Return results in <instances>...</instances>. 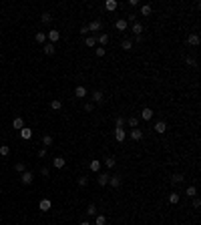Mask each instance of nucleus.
Returning <instances> with one entry per match:
<instances>
[{
    "label": "nucleus",
    "mask_w": 201,
    "mask_h": 225,
    "mask_svg": "<svg viewBox=\"0 0 201 225\" xmlns=\"http://www.w3.org/2000/svg\"><path fill=\"white\" fill-rule=\"evenodd\" d=\"M12 129H24V121L22 119H20V117H16V119L14 121H12Z\"/></svg>",
    "instance_id": "obj_20"
},
{
    "label": "nucleus",
    "mask_w": 201,
    "mask_h": 225,
    "mask_svg": "<svg viewBox=\"0 0 201 225\" xmlns=\"http://www.w3.org/2000/svg\"><path fill=\"white\" fill-rule=\"evenodd\" d=\"M40 20H42V24H48L50 20H53V14H48V12H44V14L40 16Z\"/></svg>",
    "instance_id": "obj_36"
},
{
    "label": "nucleus",
    "mask_w": 201,
    "mask_h": 225,
    "mask_svg": "<svg viewBox=\"0 0 201 225\" xmlns=\"http://www.w3.org/2000/svg\"><path fill=\"white\" fill-rule=\"evenodd\" d=\"M60 107H62V101H58V99H54V101L50 103V109H53V111H58Z\"/></svg>",
    "instance_id": "obj_34"
},
{
    "label": "nucleus",
    "mask_w": 201,
    "mask_h": 225,
    "mask_svg": "<svg viewBox=\"0 0 201 225\" xmlns=\"http://www.w3.org/2000/svg\"><path fill=\"white\" fill-rule=\"evenodd\" d=\"M103 165H105L107 169H113L117 165V161H115V157H105L103 159Z\"/></svg>",
    "instance_id": "obj_15"
},
{
    "label": "nucleus",
    "mask_w": 201,
    "mask_h": 225,
    "mask_svg": "<svg viewBox=\"0 0 201 225\" xmlns=\"http://www.w3.org/2000/svg\"><path fill=\"white\" fill-rule=\"evenodd\" d=\"M121 48H125V50H131V48H133V40L125 38L123 42H121Z\"/></svg>",
    "instance_id": "obj_30"
},
{
    "label": "nucleus",
    "mask_w": 201,
    "mask_h": 225,
    "mask_svg": "<svg viewBox=\"0 0 201 225\" xmlns=\"http://www.w3.org/2000/svg\"><path fill=\"white\" fill-rule=\"evenodd\" d=\"M81 34H89V28H86V26H81Z\"/></svg>",
    "instance_id": "obj_47"
},
{
    "label": "nucleus",
    "mask_w": 201,
    "mask_h": 225,
    "mask_svg": "<svg viewBox=\"0 0 201 225\" xmlns=\"http://www.w3.org/2000/svg\"><path fill=\"white\" fill-rule=\"evenodd\" d=\"M133 32H135V36H139V34L143 32V26H141L139 22H133Z\"/></svg>",
    "instance_id": "obj_32"
},
{
    "label": "nucleus",
    "mask_w": 201,
    "mask_h": 225,
    "mask_svg": "<svg viewBox=\"0 0 201 225\" xmlns=\"http://www.w3.org/2000/svg\"><path fill=\"white\" fill-rule=\"evenodd\" d=\"M20 137H22L24 141H30V139H32V129H28V127L20 129Z\"/></svg>",
    "instance_id": "obj_11"
},
{
    "label": "nucleus",
    "mask_w": 201,
    "mask_h": 225,
    "mask_svg": "<svg viewBox=\"0 0 201 225\" xmlns=\"http://www.w3.org/2000/svg\"><path fill=\"white\" fill-rule=\"evenodd\" d=\"M169 203H171V205H177V203H179V193L173 191L171 195H169Z\"/></svg>",
    "instance_id": "obj_29"
},
{
    "label": "nucleus",
    "mask_w": 201,
    "mask_h": 225,
    "mask_svg": "<svg viewBox=\"0 0 201 225\" xmlns=\"http://www.w3.org/2000/svg\"><path fill=\"white\" fill-rule=\"evenodd\" d=\"M81 225H91V223H89V221H82V223Z\"/></svg>",
    "instance_id": "obj_48"
},
{
    "label": "nucleus",
    "mask_w": 201,
    "mask_h": 225,
    "mask_svg": "<svg viewBox=\"0 0 201 225\" xmlns=\"http://www.w3.org/2000/svg\"><path fill=\"white\" fill-rule=\"evenodd\" d=\"M32 179H34V175L30 171H24V173H20V181L24 183V185H30L32 183Z\"/></svg>",
    "instance_id": "obj_5"
},
{
    "label": "nucleus",
    "mask_w": 201,
    "mask_h": 225,
    "mask_svg": "<svg viewBox=\"0 0 201 225\" xmlns=\"http://www.w3.org/2000/svg\"><path fill=\"white\" fill-rule=\"evenodd\" d=\"M86 28H89V32H99V30L103 28V22H100L99 18H95L91 24H86Z\"/></svg>",
    "instance_id": "obj_1"
},
{
    "label": "nucleus",
    "mask_w": 201,
    "mask_h": 225,
    "mask_svg": "<svg viewBox=\"0 0 201 225\" xmlns=\"http://www.w3.org/2000/svg\"><path fill=\"white\" fill-rule=\"evenodd\" d=\"M40 175H42V177H48V175H50V169H48V167H42V169H40Z\"/></svg>",
    "instance_id": "obj_42"
},
{
    "label": "nucleus",
    "mask_w": 201,
    "mask_h": 225,
    "mask_svg": "<svg viewBox=\"0 0 201 225\" xmlns=\"http://www.w3.org/2000/svg\"><path fill=\"white\" fill-rule=\"evenodd\" d=\"M199 42H201L199 34L191 32V34H189V36H187V44H191V46H199Z\"/></svg>",
    "instance_id": "obj_6"
},
{
    "label": "nucleus",
    "mask_w": 201,
    "mask_h": 225,
    "mask_svg": "<svg viewBox=\"0 0 201 225\" xmlns=\"http://www.w3.org/2000/svg\"><path fill=\"white\" fill-rule=\"evenodd\" d=\"M141 119H143V121H151V119H153V109L145 107V109L141 111Z\"/></svg>",
    "instance_id": "obj_8"
},
{
    "label": "nucleus",
    "mask_w": 201,
    "mask_h": 225,
    "mask_svg": "<svg viewBox=\"0 0 201 225\" xmlns=\"http://www.w3.org/2000/svg\"><path fill=\"white\" fill-rule=\"evenodd\" d=\"M42 145H44V147H50V145H53V137H50V135H44V137H42Z\"/></svg>",
    "instance_id": "obj_33"
},
{
    "label": "nucleus",
    "mask_w": 201,
    "mask_h": 225,
    "mask_svg": "<svg viewBox=\"0 0 201 225\" xmlns=\"http://www.w3.org/2000/svg\"><path fill=\"white\" fill-rule=\"evenodd\" d=\"M109 179H111V175H109V173H99V175H97V183H99L100 187L109 185Z\"/></svg>",
    "instance_id": "obj_3"
},
{
    "label": "nucleus",
    "mask_w": 201,
    "mask_h": 225,
    "mask_svg": "<svg viewBox=\"0 0 201 225\" xmlns=\"http://www.w3.org/2000/svg\"><path fill=\"white\" fill-rule=\"evenodd\" d=\"M100 165H103L100 161H91V163H89V167H91L93 173H99V171H100Z\"/></svg>",
    "instance_id": "obj_24"
},
{
    "label": "nucleus",
    "mask_w": 201,
    "mask_h": 225,
    "mask_svg": "<svg viewBox=\"0 0 201 225\" xmlns=\"http://www.w3.org/2000/svg\"><path fill=\"white\" fill-rule=\"evenodd\" d=\"M151 12H153V8H151V4H143V6H141V14H143V16H149V14H151Z\"/></svg>",
    "instance_id": "obj_27"
},
{
    "label": "nucleus",
    "mask_w": 201,
    "mask_h": 225,
    "mask_svg": "<svg viewBox=\"0 0 201 225\" xmlns=\"http://www.w3.org/2000/svg\"><path fill=\"white\" fill-rule=\"evenodd\" d=\"M0 60H2V54H0Z\"/></svg>",
    "instance_id": "obj_49"
},
{
    "label": "nucleus",
    "mask_w": 201,
    "mask_h": 225,
    "mask_svg": "<svg viewBox=\"0 0 201 225\" xmlns=\"http://www.w3.org/2000/svg\"><path fill=\"white\" fill-rule=\"evenodd\" d=\"M153 129H155V133H159V135H163V133H165V131H167V123H163V121H159V123H157V125H155Z\"/></svg>",
    "instance_id": "obj_13"
},
{
    "label": "nucleus",
    "mask_w": 201,
    "mask_h": 225,
    "mask_svg": "<svg viewBox=\"0 0 201 225\" xmlns=\"http://www.w3.org/2000/svg\"><path fill=\"white\" fill-rule=\"evenodd\" d=\"M64 165H67V161H64L62 157H54V159H53V167H57V169H62Z\"/></svg>",
    "instance_id": "obj_16"
},
{
    "label": "nucleus",
    "mask_w": 201,
    "mask_h": 225,
    "mask_svg": "<svg viewBox=\"0 0 201 225\" xmlns=\"http://www.w3.org/2000/svg\"><path fill=\"white\" fill-rule=\"evenodd\" d=\"M54 50H57V48H54L53 42H44V54H48V56H50V54H54Z\"/></svg>",
    "instance_id": "obj_18"
},
{
    "label": "nucleus",
    "mask_w": 201,
    "mask_h": 225,
    "mask_svg": "<svg viewBox=\"0 0 201 225\" xmlns=\"http://www.w3.org/2000/svg\"><path fill=\"white\" fill-rule=\"evenodd\" d=\"M105 53H107V50H105L103 46H99V48L95 50V54H97V56H105Z\"/></svg>",
    "instance_id": "obj_40"
},
{
    "label": "nucleus",
    "mask_w": 201,
    "mask_h": 225,
    "mask_svg": "<svg viewBox=\"0 0 201 225\" xmlns=\"http://www.w3.org/2000/svg\"><path fill=\"white\" fill-rule=\"evenodd\" d=\"M127 125H129L131 129H137V127H139V119H137V117H129V119H127Z\"/></svg>",
    "instance_id": "obj_23"
},
{
    "label": "nucleus",
    "mask_w": 201,
    "mask_h": 225,
    "mask_svg": "<svg viewBox=\"0 0 201 225\" xmlns=\"http://www.w3.org/2000/svg\"><path fill=\"white\" fill-rule=\"evenodd\" d=\"M46 38L54 44V42H58V40H60V32H58V30H50V32H46Z\"/></svg>",
    "instance_id": "obj_7"
},
{
    "label": "nucleus",
    "mask_w": 201,
    "mask_h": 225,
    "mask_svg": "<svg viewBox=\"0 0 201 225\" xmlns=\"http://www.w3.org/2000/svg\"><path fill=\"white\" fill-rule=\"evenodd\" d=\"M131 139H133V141H141V139H143V131H141L139 127L133 129V131H131Z\"/></svg>",
    "instance_id": "obj_12"
},
{
    "label": "nucleus",
    "mask_w": 201,
    "mask_h": 225,
    "mask_svg": "<svg viewBox=\"0 0 201 225\" xmlns=\"http://www.w3.org/2000/svg\"><path fill=\"white\" fill-rule=\"evenodd\" d=\"M85 44H86V46H91V48H95L97 46V36H95V34H93V36H86Z\"/></svg>",
    "instance_id": "obj_21"
},
{
    "label": "nucleus",
    "mask_w": 201,
    "mask_h": 225,
    "mask_svg": "<svg viewBox=\"0 0 201 225\" xmlns=\"http://www.w3.org/2000/svg\"><path fill=\"white\" fill-rule=\"evenodd\" d=\"M185 62L189 64V67H197V60H195L193 56H187V58H185Z\"/></svg>",
    "instance_id": "obj_38"
},
{
    "label": "nucleus",
    "mask_w": 201,
    "mask_h": 225,
    "mask_svg": "<svg viewBox=\"0 0 201 225\" xmlns=\"http://www.w3.org/2000/svg\"><path fill=\"white\" fill-rule=\"evenodd\" d=\"M193 207H195V209L201 207V199H199V197H193Z\"/></svg>",
    "instance_id": "obj_44"
},
{
    "label": "nucleus",
    "mask_w": 201,
    "mask_h": 225,
    "mask_svg": "<svg viewBox=\"0 0 201 225\" xmlns=\"http://www.w3.org/2000/svg\"><path fill=\"white\" fill-rule=\"evenodd\" d=\"M16 171H18V173H24V169H26V167H24V163H16Z\"/></svg>",
    "instance_id": "obj_43"
},
{
    "label": "nucleus",
    "mask_w": 201,
    "mask_h": 225,
    "mask_svg": "<svg viewBox=\"0 0 201 225\" xmlns=\"http://www.w3.org/2000/svg\"><path fill=\"white\" fill-rule=\"evenodd\" d=\"M46 153H48V151H46V147H42V149L38 151V157H40V159H42V157H46Z\"/></svg>",
    "instance_id": "obj_45"
},
{
    "label": "nucleus",
    "mask_w": 201,
    "mask_h": 225,
    "mask_svg": "<svg viewBox=\"0 0 201 225\" xmlns=\"http://www.w3.org/2000/svg\"><path fill=\"white\" fill-rule=\"evenodd\" d=\"M75 96H77V99H85V96H86V86L79 85L77 89H75Z\"/></svg>",
    "instance_id": "obj_9"
},
{
    "label": "nucleus",
    "mask_w": 201,
    "mask_h": 225,
    "mask_svg": "<svg viewBox=\"0 0 201 225\" xmlns=\"http://www.w3.org/2000/svg\"><path fill=\"white\" fill-rule=\"evenodd\" d=\"M115 28L119 30V32H127V28H129V22H127V18H119L115 22Z\"/></svg>",
    "instance_id": "obj_2"
},
{
    "label": "nucleus",
    "mask_w": 201,
    "mask_h": 225,
    "mask_svg": "<svg viewBox=\"0 0 201 225\" xmlns=\"http://www.w3.org/2000/svg\"><path fill=\"white\" fill-rule=\"evenodd\" d=\"M8 153H10V147H8V145H2V147H0V155H2V157H6Z\"/></svg>",
    "instance_id": "obj_37"
},
{
    "label": "nucleus",
    "mask_w": 201,
    "mask_h": 225,
    "mask_svg": "<svg viewBox=\"0 0 201 225\" xmlns=\"http://www.w3.org/2000/svg\"><path fill=\"white\" fill-rule=\"evenodd\" d=\"M34 40H36L38 44H44L46 42V32H36L34 34Z\"/></svg>",
    "instance_id": "obj_19"
},
{
    "label": "nucleus",
    "mask_w": 201,
    "mask_h": 225,
    "mask_svg": "<svg viewBox=\"0 0 201 225\" xmlns=\"http://www.w3.org/2000/svg\"><path fill=\"white\" fill-rule=\"evenodd\" d=\"M50 205H53V203H50V199H42V201L38 203V209H40V211H44V213H46V211L50 209Z\"/></svg>",
    "instance_id": "obj_17"
},
{
    "label": "nucleus",
    "mask_w": 201,
    "mask_h": 225,
    "mask_svg": "<svg viewBox=\"0 0 201 225\" xmlns=\"http://www.w3.org/2000/svg\"><path fill=\"white\" fill-rule=\"evenodd\" d=\"M115 125H117V129H123V127H125V119H123V117H119V119L115 121Z\"/></svg>",
    "instance_id": "obj_39"
},
{
    "label": "nucleus",
    "mask_w": 201,
    "mask_h": 225,
    "mask_svg": "<svg viewBox=\"0 0 201 225\" xmlns=\"http://www.w3.org/2000/svg\"><path fill=\"white\" fill-rule=\"evenodd\" d=\"M85 111H86V113H91V111H93V103H86V105H85Z\"/></svg>",
    "instance_id": "obj_46"
},
{
    "label": "nucleus",
    "mask_w": 201,
    "mask_h": 225,
    "mask_svg": "<svg viewBox=\"0 0 201 225\" xmlns=\"http://www.w3.org/2000/svg\"><path fill=\"white\" fill-rule=\"evenodd\" d=\"M115 139L119 141V143H123L125 141V129H115Z\"/></svg>",
    "instance_id": "obj_25"
},
{
    "label": "nucleus",
    "mask_w": 201,
    "mask_h": 225,
    "mask_svg": "<svg viewBox=\"0 0 201 225\" xmlns=\"http://www.w3.org/2000/svg\"><path fill=\"white\" fill-rule=\"evenodd\" d=\"M95 225H107V217H105V215H97Z\"/></svg>",
    "instance_id": "obj_35"
},
{
    "label": "nucleus",
    "mask_w": 201,
    "mask_h": 225,
    "mask_svg": "<svg viewBox=\"0 0 201 225\" xmlns=\"http://www.w3.org/2000/svg\"><path fill=\"white\" fill-rule=\"evenodd\" d=\"M86 183H89V177H79V185L81 187H86Z\"/></svg>",
    "instance_id": "obj_41"
},
{
    "label": "nucleus",
    "mask_w": 201,
    "mask_h": 225,
    "mask_svg": "<svg viewBox=\"0 0 201 225\" xmlns=\"http://www.w3.org/2000/svg\"><path fill=\"white\" fill-rule=\"evenodd\" d=\"M105 8L109 10V12H115V10L119 8V2H117V0H107V2H105Z\"/></svg>",
    "instance_id": "obj_10"
},
{
    "label": "nucleus",
    "mask_w": 201,
    "mask_h": 225,
    "mask_svg": "<svg viewBox=\"0 0 201 225\" xmlns=\"http://www.w3.org/2000/svg\"><path fill=\"white\" fill-rule=\"evenodd\" d=\"M103 99H105L103 91H95V93H93V101H95V103H103Z\"/></svg>",
    "instance_id": "obj_26"
},
{
    "label": "nucleus",
    "mask_w": 201,
    "mask_h": 225,
    "mask_svg": "<svg viewBox=\"0 0 201 225\" xmlns=\"http://www.w3.org/2000/svg\"><path fill=\"white\" fill-rule=\"evenodd\" d=\"M187 197H197V187L195 185H191V187H187Z\"/></svg>",
    "instance_id": "obj_31"
},
{
    "label": "nucleus",
    "mask_w": 201,
    "mask_h": 225,
    "mask_svg": "<svg viewBox=\"0 0 201 225\" xmlns=\"http://www.w3.org/2000/svg\"><path fill=\"white\" fill-rule=\"evenodd\" d=\"M183 179H185V177H183L181 173H175V175L171 177V183H173V185H177V183H183Z\"/></svg>",
    "instance_id": "obj_28"
},
{
    "label": "nucleus",
    "mask_w": 201,
    "mask_h": 225,
    "mask_svg": "<svg viewBox=\"0 0 201 225\" xmlns=\"http://www.w3.org/2000/svg\"><path fill=\"white\" fill-rule=\"evenodd\" d=\"M86 215H89V217H97V215H99V209H97L95 203H91V205L86 207Z\"/></svg>",
    "instance_id": "obj_14"
},
{
    "label": "nucleus",
    "mask_w": 201,
    "mask_h": 225,
    "mask_svg": "<svg viewBox=\"0 0 201 225\" xmlns=\"http://www.w3.org/2000/svg\"><path fill=\"white\" fill-rule=\"evenodd\" d=\"M121 183H123V177H121V175H111V179H109V185H111V187L119 189Z\"/></svg>",
    "instance_id": "obj_4"
},
{
    "label": "nucleus",
    "mask_w": 201,
    "mask_h": 225,
    "mask_svg": "<svg viewBox=\"0 0 201 225\" xmlns=\"http://www.w3.org/2000/svg\"><path fill=\"white\" fill-rule=\"evenodd\" d=\"M97 42H99L100 46L105 48V46H107V42H109V34H105V32H103V34L99 36V38H97Z\"/></svg>",
    "instance_id": "obj_22"
}]
</instances>
